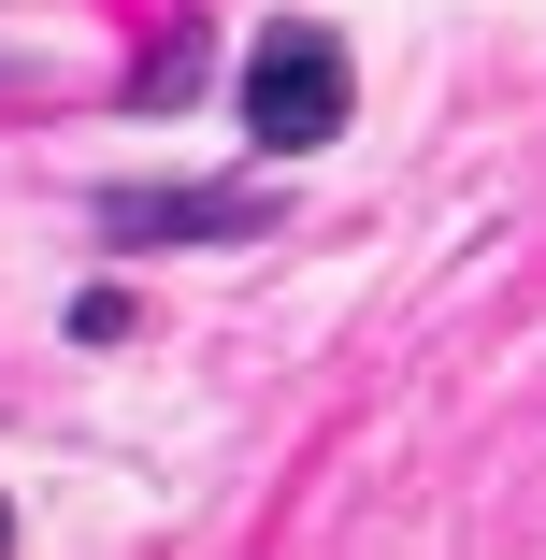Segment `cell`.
I'll list each match as a JSON object with an SVG mask.
<instances>
[{
    "label": "cell",
    "mask_w": 546,
    "mask_h": 560,
    "mask_svg": "<svg viewBox=\"0 0 546 560\" xmlns=\"http://www.w3.org/2000/svg\"><path fill=\"white\" fill-rule=\"evenodd\" d=\"M346 101H360V72H346V44L316 30V15H274L245 44V144L259 159H316V144L346 130Z\"/></svg>",
    "instance_id": "6da1fadb"
},
{
    "label": "cell",
    "mask_w": 546,
    "mask_h": 560,
    "mask_svg": "<svg viewBox=\"0 0 546 560\" xmlns=\"http://www.w3.org/2000/svg\"><path fill=\"white\" fill-rule=\"evenodd\" d=\"M101 231L116 245H259L274 201L259 187H101Z\"/></svg>",
    "instance_id": "7a4b0ae2"
},
{
    "label": "cell",
    "mask_w": 546,
    "mask_h": 560,
    "mask_svg": "<svg viewBox=\"0 0 546 560\" xmlns=\"http://www.w3.org/2000/svg\"><path fill=\"white\" fill-rule=\"evenodd\" d=\"M0 546H15V503H0Z\"/></svg>",
    "instance_id": "3957f363"
}]
</instances>
